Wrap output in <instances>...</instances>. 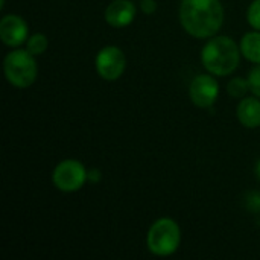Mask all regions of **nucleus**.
<instances>
[{
    "label": "nucleus",
    "instance_id": "nucleus-7",
    "mask_svg": "<svg viewBox=\"0 0 260 260\" xmlns=\"http://www.w3.org/2000/svg\"><path fill=\"white\" fill-rule=\"evenodd\" d=\"M189 96L193 105L200 108H210L219 96V84L212 73H203L192 79Z\"/></svg>",
    "mask_w": 260,
    "mask_h": 260
},
{
    "label": "nucleus",
    "instance_id": "nucleus-8",
    "mask_svg": "<svg viewBox=\"0 0 260 260\" xmlns=\"http://www.w3.org/2000/svg\"><path fill=\"white\" fill-rule=\"evenodd\" d=\"M29 27L23 17L6 14L0 20V40L8 47H18L27 41Z\"/></svg>",
    "mask_w": 260,
    "mask_h": 260
},
{
    "label": "nucleus",
    "instance_id": "nucleus-9",
    "mask_svg": "<svg viewBox=\"0 0 260 260\" xmlns=\"http://www.w3.org/2000/svg\"><path fill=\"white\" fill-rule=\"evenodd\" d=\"M137 14V8L133 0H113L105 8V21L111 27H125L129 26Z\"/></svg>",
    "mask_w": 260,
    "mask_h": 260
},
{
    "label": "nucleus",
    "instance_id": "nucleus-13",
    "mask_svg": "<svg viewBox=\"0 0 260 260\" xmlns=\"http://www.w3.org/2000/svg\"><path fill=\"white\" fill-rule=\"evenodd\" d=\"M250 91V82H248V78H233L229 81L227 84V93L232 96V98H238V99H242L245 98V94Z\"/></svg>",
    "mask_w": 260,
    "mask_h": 260
},
{
    "label": "nucleus",
    "instance_id": "nucleus-14",
    "mask_svg": "<svg viewBox=\"0 0 260 260\" xmlns=\"http://www.w3.org/2000/svg\"><path fill=\"white\" fill-rule=\"evenodd\" d=\"M247 20H248V24L256 29L260 30V0H253L248 11H247Z\"/></svg>",
    "mask_w": 260,
    "mask_h": 260
},
{
    "label": "nucleus",
    "instance_id": "nucleus-18",
    "mask_svg": "<svg viewBox=\"0 0 260 260\" xmlns=\"http://www.w3.org/2000/svg\"><path fill=\"white\" fill-rule=\"evenodd\" d=\"M99 180H101V171H98V169L88 171V181L96 183V181H99Z\"/></svg>",
    "mask_w": 260,
    "mask_h": 260
},
{
    "label": "nucleus",
    "instance_id": "nucleus-20",
    "mask_svg": "<svg viewBox=\"0 0 260 260\" xmlns=\"http://www.w3.org/2000/svg\"><path fill=\"white\" fill-rule=\"evenodd\" d=\"M5 8V0H0V9H3Z\"/></svg>",
    "mask_w": 260,
    "mask_h": 260
},
{
    "label": "nucleus",
    "instance_id": "nucleus-5",
    "mask_svg": "<svg viewBox=\"0 0 260 260\" xmlns=\"http://www.w3.org/2000/svg\"><path fill=\"white\" fill-rule=\"evenodd\" d=\"M53 186L66 193L78 192L84 187L85 181H88V171L84 163L75 158H66L59 161L52 174Z\"/></svg>",
    "mask_w": 260,
    "mask_h": 260
},
{
    "label": "nucleus",
    "instance_id": "nucleus-2",
    "mask_svg": "<svg viewBox=\"0 0 260 260\" xmlns=\"http://www.w3.org/2000/svg\"><path fill=\"white\" fill-rule=\"evenodd\" d=\"M241 47L227 35L212 37L201 50V62L213 76L232 75L241 62Z\"/></svg>",
    "mask_w": 260,
    "mask_h": 260
},
{
    "label": "nucleus",
    "instance_id": "nucleus-6",
    "mask_svg": "<svg viewBox=\"0 0 260 260\" xmlns=\"http://www.w3.org/2000/svg\"><path fill=\"white\" fill-rule=\"evenodd\" d=\"M94 66L104 81H117L126 69V56L120 47L105 46L98 52Z\"/></svg>",
    "mask_w": 260,
    "mask_h": 260
},
{
    "label": "nucleus",
    "instance_id": "nucleus-10",
    "mask_svg": "<svg viewBox=\"0 0 260 260\" xmlns=\"http://www.w3.org/2000/svg\"><path fill=\"white\" fill-rule=\"evenodd\" d=\"M238 120L242 126L248 129H254L260 126V98H242L236 108Z\"/></svg>",
    "mask_w": 260,
    "mask_h": 260
},
{
    "label": "nucleus",
    "instance_id": "nucleus-3",
    "mask_svg": "<svg viewBox=\"0 0 260 260\" xmlns=\"http://www.w3.org/2000/svg\"><path fill=\"white\" fill-rule=\"evenodd\" d=\"M3 72L6 81L17 88L30 87L38 76L35 55L26 49H15L3 59Z\"/></svg>",
    "mask_w": 260,
    "mask_h": 260
},
{
    "label": "nucleus",
    "instance_id": "nucleus-12",
    "mask_svg": "<svg viewBox=\"0 0 260 260\" xmlns=\"http://www.w3.org/2000/svg\"><path fill=\"white\" fill-rule=\"evenodd\" d=\"M49 47V40L44 34H34L26 41V50H29L32 55L40 56L43 55Z\"/></svg>",
    "mask_w": 260,
    "mask_h": 260
},
{
    "label": "nucleus",
    "instance_id": "nucleus-17",
    "mask_svg": "<svg viewBox=\"0 0 260 260\" xmlns=\"http://www.w3.org/2000/svg\"><path fill=\"white\" fill-rule=\"evenodd\" d=\"M140 9L146 15H152L157 11V2L155 0H140Z\"/></svg>",
    "mask_w": 260,
    "mask_h": 260
},
{
    "label": "nucleus",
    "instance_id": "nucleus-16",
    "mask_svg": "<svg viewBox=\"0 0 260 260\" xmlns=\"http://www.w3.org/2000/svg\"><path fill=\"white\" fill-rule=\"evenodd\" d=\"M257 203H260L259 192H253V193H250V195L247 197V207H248L251 212H254V213L260 212V206H257Z\"/></svg>",
    "mask_w": 260,
    "mask_h": 260
},
{
    "label": "nucleus",
    "instance_id": "nucleus-15",
    "mask_svg": "<svg viewBox=\"0 0 260 260\" xmlns=\"http://www.w3.org/2000/svg\"><path fill=\"white\" fill-rule=\"evenodd\" d=\"M248 82H250V91L260 98V64L254 66L248 73Z\"/></svg>",
    "mask_w": 260,
    "mask_h": 260
},
{
    "label": "nucleus",
    "instance_id": "nucleus-11",
    "mask_svg": "<svg viewBox=\"0 0 260 260\" xmlns=\"http://www.w3.org/2000/svg\"><path fill=\"white\" fill-rule=\"evenodd\" d=\"M241 53L253 64H260V30L247 32L241 38Z\"/></svg>",
    "mask_w": 260,
    "mask_h": 260
},
{
    "label": "nucleus",
    "instance_id": "nucleus-4",
    "mask_svg": "<svg viewBox=\"0 0 260 260\" xmlns=\"http://www.w3.org/2000/svg\"><path fill=\"white\" fill-rule=\"evenodd\" d=\"M181 244L180 225L172 218L157 219L148 230L146 245L148 250L158 257L172 256Z\"/></svg>",
    "mask_w": 260,
    "mask_h": 260
},
{
    "label": "nucleus",
    "instance_id": "nucleus-19",
    "mask_svg": "<svg viewBox=\"0 0 260 260\" xmlns=\"http://www.w3.org/2000/svg\"><path fill=\"white\" fill-rule=\"evenodd\" d=\"M254 172H256V177L260 180V160L257 161V165H256V168H254Z\"/></svg>",
    "mask_w": 260,
    "mask_h": 260
},
{
    "label": "nucleus",
    "instance_id": "nucleus-1",
    "mask_svg": "<svg viewBox=\"0 0 260 260\" xmlns=\"http://www.w3.org/2000/svg\"><path fill=\"white\" fill-rule=\"evenodd\" d=\"M178 15L183 29L200 40L215 37L224 23L221 0H181Z\"/></svg>",
    "mask_w": 260,
    "mask_h": 260
}]
</instances>
